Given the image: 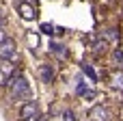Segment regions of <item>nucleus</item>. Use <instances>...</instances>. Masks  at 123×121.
Here are the masks:
<instances>
[{"instance_id":"4468645a","label":"nucleus","mask_w":123,"mask_h":121,"mask_svg":"<svg viewBox=\"0 0 123 121\" xmlns=\"http://www.w3.org/2000/svg\"><path fill=\"white\" fill-rule=\"evenodd\" d=\"M115 80H117V82H115V84H117V87H123V76H117V78H115Z\"/></svg>"},{"instance_id":"6e6552de","label":"nucleus","mask_w":123,"mask_h":121,"mask_svg":"<svg viewBox=\"0 0 123 121\" xmlns=\"http://www.w3.org/2000/svg\"><path fill=\"white\" fill-rule=\"evenodd\" d=\"M82 71H84L91 80H97V74H95V69H93L91 65H86V63H84V65H82Z\"/></svg>"},{"instance_id":"f257e3e1","label":"nucleus","mask_w":123,"mask_h":121,"mask_svg":"<svg viewBox=\"0 0 123 121\" xmlns=\"http://www.w3.org/2000/svg\"><path fill=\"white\" fill-rule=\"evenodd\" d=\"M9 89L13 100H28L30 97V87L24 76H11L9 78Z\"/></svg>"},{"instance_id":"1a4fd4ad","label":"nucleus","mask_w":123,"mask_h":121,"mask_svg":"<svg viewBox=\"0 0 123 121\" xmlns=\"http://www.w3.org/2000/svg\"><path fill=\"white\" fill-rule=\"evenodd\" d=\"M50 50H52L54 54H58V56H65V50H63L61 43H50Z\"/></svg>"},{"instance_id":"9d476101","label":"nucleus","mask_w":123,"mask_h":121,"mask_svg":"<svg viewBox=\"0 0 123 121\" xmlns=\"http://www.w3.org/2000/svg\"><path fill=\"white\" fill-rule=\"evenodd\" d=\"M41 32L43 35H54V26L52 24H41Z\"/></svg>"},{"instance_id":"20e7f679","label":"nucleus","mask_w":123,"mask_h":121,"mask_svg":"<svg viewBox=\"0 0 123 121\" xmlns=\"http://www.w3.org/2000/svg\"><path fill=\"white\" fill-rule=\"evenodd\" d=\"M19 11H22V17L24 19H32L37 13H35V6L28 4V2H19Z\"/></svg>"},{"instance_id":"39448f33","label":"nucleus","mask_w":123,"mask_h":121,"mask_svg":"<svg viewBox=\"0 0 123 121\" xmlns=\"http://www.w3.org/2000/svg\"><path fill=\"white\" fill-rule=\"evenodd\" d=\"M91 117H93V121H106L108 119V110H106L104 106H95V108L91 110Z\"/></svg>"},{"instance_id":"f8f14e48","label":"nucleus","mask_w":123,"mask_h":121,"mask_svg":"<svg viewBox=\"0 0 123 121\" xmlns=\"http://www.w3.org/2000/svg\"><path fill=\"white\" fill-rule=\"evenodd\" d=\"M63 121H76V115L71 110H67V113H63Z\"/></svg>"},{"instance_id":"f03ea898","label":"nucleus","mask_w":123,"mask_h":121,"mask_svg":"<svg viewBox=\"0 0 123 121\" xmlns=\"http://www.w3.org/2000/svg\"><path fill=\"white\" fill-rule=\"evenodd\" d=\"M15 56H17L15 43H13L11 39H4V41L0 43V58H2V61H13Z\"/></svg>"},{"instance_id":"dca6fc26","label":"nucleus","mask_w":123,"mask_h":121,"mask_svg":"<svg viewBox=\"0 0 123 121\" xmlns=\"http://www.w3.org/2000/svg\"><path fill=\"white\" fill-rule=\"evenodd\" d=\"M39 121H48V119H45V117H39Z\"/></svg>"},{"instance_id":"423d86ee","label":"nucleus","mask_w":123,"mask_h":121,"mask_svg":"<svg viewBox=\"0 0 123 121\" xmlns=\"http://www.w3.org/2000/svg\"><path fill=\"white\" fill-rule=\"evenodd\" d=\"M39 74H41V80H43V82H52V80H54V69H52V65H41Z\"/></svg>"},{"instance_id":"f3484780","label":"nucleus","mask_w":123,"mask_h":121,"mask_svg":"<svg viewBox=\"0 0 123 121\" xmlns=\"http://www.w3.org/2000/svg\"><path fill=\"white\" fill-rule=\"evenodd\" d=\"M91 121H93V119H91Z\"/></svg>"},{"instance_id":"7ed1b4c3","label":"nucleus","mask_w":123,"mask_h":121,"mask_svg":"<svg viewBox=\"0 0 123 121\" xmlns=\"http://www.w3.org/2000/svg\"><path fill=\"white\" fill-rule=\"evenodd\" d=\"M37 113H39L37 104H35V102H26V104L22 106V110H19V117H22L24 121H28V119H35Z\"/></svg>"},{"instance_id":"ddd939ff","label":"nucleus","mask_w":123,"mask_h":121,"mask_svg":"<svg viewBox=\"0 0 123 121\" xmlns=\"http://www.w3.org/2000/svg\"><path fill=\"white\" fill-rule=\"evenodd\" d=\"M78 93L84 95V93H86V87H84V84H78Z\"/></svg>"},{"instance_id":"0eeeda50","label":"nucleus","mask_w":123,"mask_h":121,"mask_svg":"<svg viewBox=\"0 0 123 121\" xmlns=\"http://www.w3.org/2000/svg\"><path fill=\"white\" fill-rule=\"evenodd\" d=\"M13 74V65L11 63H2L0 65V80H9Z\"/></svg>"},{"instance_id":"2eb2a0df","label":"nucleus","mask_w":123,"mask_h":121,"mask_svg":"<svg viewBox=\"0 0 123 121\" xmlns=\"http://www.w3.org/2000/svg\"><path fill=\"white\" fill-rule=\"evenodd\" d=\"M4 39H6V37H4V30H2V28H0V43H2V41H4Z\"/></svg>"},{"instance_id":"9b49d317","label":"nucleus","mask_w":123,"mask_h":121,"mask_svg":"<svg viewBox=\"0 0 123 121\" xmlns=\"http://www.w3.org/2000/svg\"><path fill=\"white\" fill-rule=\"evenodd\" d=\"M112 58H115L117 63H123V52L121 50H115V52H112Z\"/></svg>"}]
</instances>
